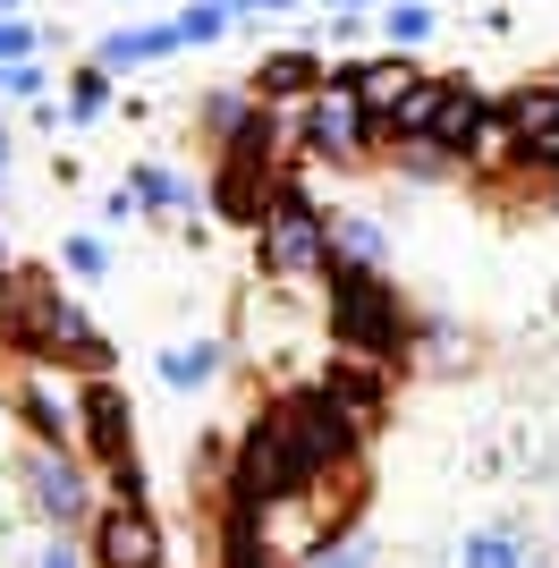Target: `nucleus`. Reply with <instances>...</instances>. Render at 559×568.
Returning a JSON list of instances; mask_svg holds the SVG:
<instances>
[{"instance_id":"obj_4","label":"nucleus","mask_w":559,"mask_h":568,"mask_svg":"<svg viewBox=\"0 0 559 568\" xmlns=\"http://www.w3.org/2000/svg\"><path fill=\"white\" fill-rule=\"evenodd\" d=\"M339 407H348L339 390H305V399H288V407H280V416H288V433L305 442V458H314L323 475L356 450V416H339Z\"/></svg>"},{"instance_id":"obj_16","label":"nucleus","mask_w":559,"mask_h":568,"mask_svg":"<svg viewBox=\"0 0 559 568\" xmlns=\"http://www.w3.org/2000/svg\"><path fill=\"white\" fill-rule=\"evenodd\" d=\"M263 85H272V94H288V85H314V60H305V51H280L272 69H263Z\"/></svg>"},{"instance_id":"obj_3","label":"nucleus","mask_w":559,"mask_h":568,"mask_svg":"<svg viewBox=\"0 0 559 568\" xmlns=\"http://www.w3.org/2000/svg\"><path fill=\"white\" fill-rule=\"evenodd\" d=\"M263 272H280V281H314V272H323L331 263V237H323V221L305 213L297 195H280V213L263 221Z\"/></svg>"},{"instance_id":"obj_25","label":"nucleus","mask_w":559,"mask_h":568,"mask_svg":"<svg viewBox=\"0 0 559 568\" xmlns=\"http://www.w3.org/2000/svg\"><path fill=\"white\" fill-rule=\"evenodd\" d=\"M230 9H297V0H230Z\"/></svg>"},{"instance_id":"obj_1","label":"nucleus","mask_w":559,"mask_h":568,"mask_svg":"<svg viewBox=\"0 0 559 568\" xmlns=\"http://www.w3.org/2000/svg\"><path fill=\"white\" fill-rule=\"evenodd\" d=\"M314 475H323V467L305 458V442L288 433L280 407L246 425V442H237V500H246V509H263V500H297Z\"/></svg>"},{"instance_id":"obj_6","label":"nucleus","mask_w":559,"mask_h":568,"mask_svg":"<svg viewBox=\"0 0 559 568\" xmlns=\"http://www.w3.org/2000/svg\"><path fill=\"white\" fill-rule=\"evenodd\" d=\"M509 128H517V153L559 162V85H526V94H509Z\"/></svg>"},{"instance_id":"obj_5","label":"nucleus","mask_w":559,"mask_h":568,"mask_svg":"<svg viewBox=\"0 0 559 568\" xmlns=\"http://www.w3.org/2000/svg\"><path fill=\"white\" fill-rule=\"evenodd\" d=\"M365 94H356V85H323V94H314V111H305V144H314V153H356V144H365Z\"/></svg>"},{"instance_id":"obj_9","label":"nucleus","mask_w":559,"mask_h":568,"mask_svg":"<svg viewBox=\"0 0 559 568\" xmlns=\"http://www.w3.org/2000/svg\"><path fill=\"white\" fill-rule=\"evenodd\" d=\"M34 500H43V518H77L85 509V475L69 458H34Z\"/></svg>"},{"instance_id":"obj_21","label":"nucleus","mask_w":559,"mask_h":568,"mask_svg":"<svg viewBox=\"0 0 559 568\" xmlns=\"http://www.w3.org/2000/svg\"><path fill=\"white\" fill-rule=\"evenodd\" d=\"M314 568H373L365 544H339V551H314Z\"/></svg>"},{"instance_id":"obj_10","label":"nucleus","mask_w":559,"mask_h":568,"mask_svg":"<svg viewBox=\"0 0 559 568\" xmlns=\"http://www.w3.org/2000/svg\"><path fill=\"white\" fill-rule=\"evenodd\" d=\"M441 102H449V85H407V102L390 111V136H416V144H433V128H441Z\"/></svg>"},{"instance_id":"obj_11","label":"nucleus","mask_w":559,"mask_h":568,"mask_svg":"<svg viewBox=\"0 0 559 568\" xmlns=\"http://www.w3.org/2000/svg\"><path fill=\"white\" fill-rule=\"evenodd\" d=\"M348 85L365 94V111H382V119H390L398 102H407V85H416V69H398V60H365V69H356Z\"/></svg>"},{"instance_id":"obj_26","label":"nucleus","mask_w":559,"mask_h":568,"mask_svg":"<svg viewBox=\"0 0 559 568\" xmlns=\"http://www.w3.org/2000/svg\"><path fill=\"white\" fill-rule=\"evenodd\" d=\"M0 297H9V263H0Z\"/></svg>"},{"instance_id":"obj_14","label":"nucleus","mask_w":559,"mask_h":568,"mask_svg":"<svg viewBox=\"0 0 559 568\" xmlns=\"http://www.w3.org/2000/svg\"><path fill=\"white\" fill-rule=\"evenodd\" d=\"M162 374L179 382V390H195V382H212V374H221V348H212V339H186V348L170 356Z\"/></svg>"},{"instance_id":"obj_24","label":"nucleus","mask_w":559,"mask_h":568,"mask_svg":"<svg viewBox=\"0 0 559 568\" xmlns=\"http://www.w3.org/2000/svg\"><path fill=\"white\" fill-rule=\"evenodd\" d=\"M43 568H77V551H69V544H51V551H43Z\"/></svg>"},{"instance_id":"obj_13","label":"nucleus","mask_w":559,"mask_h":568,"mask_svg":"<svg viewBox=\"0 0 559 568\" xmlns=\"http://www.w3.org/2000/svg\"><path fill=\"white\" fill-rule=\"evenodd\" d=\"M186 34L179 26H144V34H111V43H102V60H111V69H128V60H153V51H179Z\"/></svg>"},{"instance_id":"obj_8","label":"nucleus","mask_w":559,"mask_h":568,"mask_svg":"<svg viewBox=\"0 0 559 568\" xmlns=\"http://www.w3.org/2000/svg\"><path fill=\"white\" fill-rule=\"evenodd\" d=\"M102 568H153V526H144V509L119 500L111 518H102Z\"/></svg>"},{"instance_id":"obj_19","label":"nucleus","mask_w":559,"mask_h":568,"mask_svg":"<svg viewBox=\"0 0 559 568\" xmlns=\"http://www.w3.org/2000/svg\"><path fill=\"white\" fill-rule=\"evenodd\" d=\"M390 34H398V43H424V34H433V9H416V0H407V9L390 18Z\"/></svg>"},{"instance_id":"obj_12","label":"nucleus","mask_w":559,"mask_h":568,"mask_svg":"<svg viewBox=\"0 0 559 568\" xmlns=\"http://www.w3.org/2000/svg\"><path fill=\"white\" fill-rule=\"evenodd\" d=\"M484 102L466 94V85H449V102H441V128H433V144H441V153H466V144H475V128H484Z\"/></svg>"},{"instance_id":"obj_2","label":"nucleus","mask_w":559,"mask_h":568,"mask_svg":"<svg viewBox=\"0 0 559 568\" xmlns=\"http://www.w3.org/2000/svg\"><path fill=\"white\" fill-rule=\"evenodd\" d=\"M339 339H348L356 356H398L407 348V314L390 306V288L373 281V272H339Z\"/></svg>"},{"instance_id":"obj_23","label":"nucleus","mask_w":559,"mask_h":568,"mask_svg":"<svg viewBox=\"0 0 559 568\" xmlns=\"http://www.w3.org/2000/svg\"><path fill=\"white\" fill-rule=\"evenodd\" d=\"M69 263L77 272H102V237H69Z\"/></svg>"},{"instance_id":"obj_22","label":"nucleus","mask_w":559,"mask_h":568,"mask_svg":"<svg viewBox=\"0 0 559 568\" xmlns=\"http://www.w3.org/2000/svg\"><path fill=\"white\" fill-rule=\"evenodd\" d=\"M34 85H43V69H26V60H18V69H0V94H34Z\"/></svg>"},{"instance_id":"obj_7","label":"nucleus","mask_w":559,"mask_h":568,"mask_svg":"<svg viewBox=\"0 0 559 568\" xmlns=\"http://www.w3.org/2000/svg\"><path fill=\"white\" fill-rule=\"evenodd\" d=\"M85 433H93V450L111 458V484H119V493H136V467H128V407H119V390H85Z\"/></svg>"},{"instance_id":"obj_18","label":"nucleus","mask_w":559,"mask_h":568,"mask_svg":"<svg viewBox=\"0 0 559 568\" xmlns=\"http://www.w3.org/2000/svg\"><path fill=\"white\" fill-rule=\"evenodd\" d=\"M339 255H356V263H382V230H373V221H348V230H339Z\"/></svg>"},{"instance_id":"obj_17","label":"nucleus","mask_w":559,"mask_h":568,"mask_svg":"<svg viewBox=\"0 0 559 568\" xmlns=\"http://www.w3.org/2000/svg\"><path fill=\"white\" fill-rule=\"evenodd\" d=\"M128 187H136V195H153V204H170V213H179V204H186V187H179V179H170V170H153V162H144L136 179H128Z\"/></svg>"},{"instance_id":"obj_20","label":"nucleus","mask_w":559,"mask_h":568,"mask_svg":"<svg viewBox=\"0 0 559 568\" xmlns=\"http://www.w3.org/2000/svg\"><path fill=\"white\" fill-rule=\"evenodd\" d=\"M26 416H34V425H43L51 442H60V433H69V416H60V399H43V390H26Z\"/></svg>"},{"instance_id":"obj_15","label":"nucleus","mask_w":559,"mask_h":568,"mask_svg":"<svg viewBox=\"0 0 559 568\" xmlns=\"http://www.w3.org/2000/svg\"><path fill=\"white\" fill-rule=\"evenodd\" d=\"M458 568H526V551H517L509 535H475V544L458 551Z\"/></svg>"}]
</instances>
